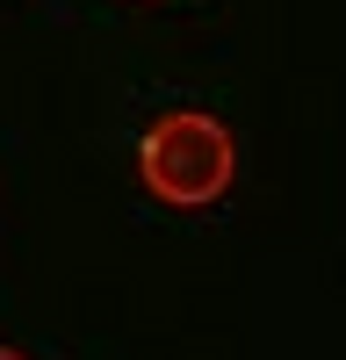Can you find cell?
<instances>
[{
  "instance_id": "cell-1",
  "label": "cell",
  "mask_w": 346,
  "mask_h": 360,
  "mask_svg": "<svg viewBox=\"0 0 346 360\" xmlns=\"http://www.w3.org/2000/svg\"><path fill=\"white\" fill-rule=\"evenodd\" d=\"M137 180L166 209H217L238 180V137L210 108H166L137 137Z\"/></svg>"
},
{
  "instance_id": "cell-2",
  "label": "cell",
  "mask_w": 346,
  "mask_h": 360,
  "mask_svg": "<svg viewBox=\"0 0 346 360\" xmlns=\"http://www.w3.org/2000/svg\"><path fill=\"white\" fill-rule=\"evenodd\" d=\"M0 360H22V353H15V346H0Z\"/></svg>"
}]
</instances>
